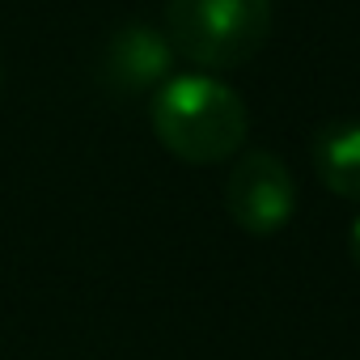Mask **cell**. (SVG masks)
Instances as JSON below:
<instances>
[{"instance_id": "cell-1", "label": "cell", "mask_w": 360, "mask_h": 360, "mask_svg": "<svg viewBox=\"0 0 360 360\" xmlns=\"http://www.w3.org/2000/svg\"><path fill=\"white\" fill-rule=\"evenodd\" d=\"M157 140L191 165H212L246 140V106L217 77H174L153 98Z\"/></svg>"}, {"instance_id": "cell-2", "label": "cell", "mask_w": 360, "mask_h": 360, "mask_svg": "<svg viewBox=\"0 0 360 360\" xmlns=\"http://www.w3.org/2000/svg\"><path fill=\"white\" fill-rule=\"evenodd\" d=\"M165 30L200 68H238L271 34V0H169Z\"/></svg>"}, {"instance_id": "cell-3", "label": "cell", "mask_w": 360, "mask_h": 360, "mask_svg": "<svg viewBox=\"0 0 360 360\" xmlns=\"http://www.w3.org/2000/svg\"><path fill=\"white\" fill-rule=\"evenodd\" d=\"M225 208L255 238L280 233L292 221V208H297V191H292L288 165L276 153H246L233 165V174H229Z\"/></svg>"}, {"instance_id": "cell-4", "label": "cell", "mask_w": 360, "mask_h": 360, "mask_svg": "<svg viewBox=\"0 0 360 360\" xmlns=\"http://www.w3.org/2000/svg\"><path fill=\"white\" fill-rule=\"evenodd\" d=\"M169 64H174L169 39L131 22L110 34L106 51H102V81L115 94H140L148 85H161L169 77Z\"/></svg>"}, {"instance_id": "cell-5", "label": "cell", "mask_w": 360, "mask_h": 360, "mask_svg": "<svg viewBox=\"0 0 360 360\" xmlns=\"http://www.w3.org/2000/svg\"><path fill=\"white\" fill-rule=\"evenodd\" d=\"M318 178L343 200H360V119L322 123L314 136Z\"/></svg>"}, {"instance_id": "cell-6", "label": "cell", "mask_w": 360, "mask_h": 360, "mask_svg": "<svg viewBox=\"0 0 360 360\" xmlns=\"http://www.w3.org/2000/svg\"><path fill=\"white\" fill-rule=\"evenodd\" d=\"M347 250H352V263L360 267V221L352 225V238H347Z\"/></svg>"}, {"instance_id": "cell-7", "label": "cell", "mask_w": 360, "mask_h": 360, "mask_svg": "<svg viewBox=\"0 0 360 360\" xmlns=\"http://www.w3.org/2000/svg\"><path fill=\"white\" fill-rule=\"evenodd\" d=\"M0 85H5V68H0Z\"/></svg>"}]
</instances>
